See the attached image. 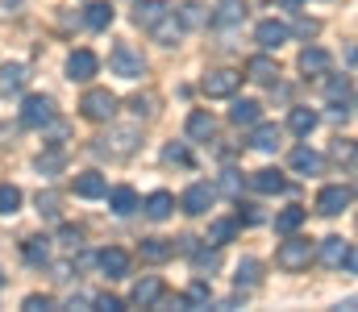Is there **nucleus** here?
I'll list each match as a JSON object with an SVG mask.
<instances>
[{
  "label": "nucleus",
  "instance_id": "6e6552de",
  "mask_svg": "<svg viewBox=\"0 0 358 312\" xmlns=\"http://www.w3.org/2000/svg\"><path fill=\"white\" fill-rule=\"evenodd\" d=\"M163 292H167V288H163V279H159V275H146V279H138V283H134L129 304H134V309H155V304L163 300Z\"/></svg>",
  "mask_w": 358,
  "mask_h": 312
},
{
  "label": "nucleus",
  "instance_id": "1a4fd4ad",
  "mask_svg": "<svg viewBox=\"0 0 358 312\" xmlns=\"http://www.w3.org/2000/svg\"><path fill=\"white\" fill-rule=\"evenodd\" d=\"M329 67H334L329 50H321V46H308V50H300V71H304L308 80H321V75H329Z\"/></svg>",
  "mask_w": 358,
  "mask_h": 312
},
{
  "label": "nucleus",
  "instance_id": "423d86ee",
  "mask_svg": "<svg viewBox=\"0 0 358 312\" xmlns=\"http://www.w3.org/2000/svg\"><path fill=\"white\" fill-rule=\"evenodd\" d=\"M80 112H84L88 121H108V117L117 112V96H113V92H104V88H92L88 96L80 101Z\"/></svg>",
  "mask_w": 358,
  "mask_h": 312
},
{
  "label": "nucleus",
  "instance_id": "de8ad7c7",
  "mask_svg": "<svg viewBox=\"0 0 358 312\" xmlns=\"http://www.w3.org/2000/svg\"><path fill=\"white\" fill-rule=\"evenodd\" d=\"M317 29H321V21H313V17H300V21H296V34H300V38H313Z\"/></svg>",
  "mask_w": 358,
  "mask_h": 312
},
{
  "label": "nucleus",
  "instance_id": "aec40b11",
  "mask_svg": "<svg viewBox=\"0 0 358 312\" xmlns=\"http://www.w3.org/2000/svg\"><path fill=\"white\" fill-rule=\"evenodd\" d=\"M29 84V67H21V63H4L0 67V92L8 96V92H21Z\"/></svg>",
  "mask_w": 358,
  "mask_h": 312
},
{
  "label": "nucleus",
  "instance_id": "e433bc0d",
  "mask_svg": "<svg viewBox=\"0 0 358 312\" xmlns=\"http://www.w3.org/2000/svg\"><path fill=\"white\" fill-rule=\"evenodd\" d=\"M21 208V188H13V184H0V216H13Z\"/></svg>",
  "mask_w": 358,
  "mask_h": 312
},
{
  "label": "nucleus",
  "instance_id": "4468645a",
  "mask_svg": "<svg viewBox=\"0 0 358 312\" xmlns=\"http://www.w3.org/2000/svg\"><path fill=\"white\" fill-rule=\"evenodd\" d=\"M255 38H259V46H263V50H279V46L292 38V29H287L283 21H259Z\"/></svg>",
  "mask_w": 358,
  "mask_h": 312
},
{
  "label": "nucleus",
  "instance_id": "f704fd0d",
  "mask_svg": "<svg viewBox=\"0 0 358 312\" xmlns=\"http://www.w3.org/2000/svg\"><path fill=\"white\" fill-rule=\"evenodd\" d=\"M234 233H238V221L225 216V221H213V225H208V237H204V242H208V246H225Z\"/></svg>",
  "mask_w": 358,
  "mask_h": 312
},
{
  "label": "nucleus",
  "instance_id": "412c9836",
  "mask_svg": "<svg viewBox=\"0 0 358 312\" xmlns=\"http://www.w3.org/2000/svg\"><path fill=\"white\" fill-rule=\"evenodd\" d=\"M246 80H255V84H267V88H275V80H279V67L271 63L267 54H259V59H250V63H246Z\"/></svg>",
  "mask_w": 358,
  "mask_h": 312
},
{
  "label": "nucleus",
  "instance_id": "a211bd4d",
  "mask_svg": "<svg viewBox=\"0 0 358 312\" xmlns=\"http://www.w3.org/2000/svg\"><path fill=\"white\" fill-rule=\"evenodd\" d=\"M250 188L263 192V196H279V192H287V179H283L275 167H267V171H255V175H250Z\"/></svg>",
  "mask_w": 358,
  "mask_h": 312
},
{
  "label": "nucleus",
  "instance_id": "393cba45",
  "mask_svg": "<svg viewBox=\"0 0 358 312\" xmlns=\"http://www.w3.org/2000/svg\"><path fill=\"white\" fill-rule=\"evenodd\" d=\"M21 254H25L29 267H46V262H50V242H46V237H25V242H21Z\"/></svg>",
  "mask_w": 358,
  "mask_h": 312
},
{
  "label": "nucleus",
  "instance_id": "2f4dec72",
  "mask_svg": "<svg viewBox=\"0 0 358 312\" xmlns=\"http://www.w3.org/2000/svg\"><path fill=\"white\" fill-rule=\"evenodd\" d=\"M179 21H183V29H200V25H208V8L196 4V0H187V4L179 8Z\"/></svg>",
  "mask_w": 358,
  "mask_h": 312
},
{
  "label": "nucleus",
  "instance_id": "8fccbe9b",
  "mask_svg": "<svg viewBox=\"0 0 358 312\" xmlns=\"http://www.w3.org/2000/svg\"><path fill=\"white\" fill-rule=\"evenodd\" d=\"M334 154H338V158H346V163L355 167V146H350V142H338V146H334Z\"/></svg>",
  "mask_w": 358,
  "mask_h": 312
},
{
  "label": "nucleus",
  "instance_id": "09e8293b",
  "mask_svg": "<svg viewBox=\"0 0 358 312\" xmlns=\"http://www.w3.org/2000/svg\"><path fill=\"white\" fill-rule=\"evenodd\" d=\"M38 208H42L46 216H59V196H50V192H46V196H38Z\"/></svg>",
  "mask_w": 358,
  "mask_h": 312
},
{
  "label": "nucleus",
  "instance_id": "37998d69",
  "mask_svg": "<svg viewBox=\"0 0 358 312\" xmlns=\"http://www.w3.org/2000/svg\"><path fill=\"white\" fill-rule=\"evenodd\" d=\"M221 267V254L217 250H200L196 254V271H217Z\"/></svg>",
  "mask_w": 358,
  "mask_h": 312
},
{
  "label": "nucleus",
  "instance_id": "20e7f679",
  "mask_svg": "<svg viewBox=\"0 0 358 312\" xmlns=\"http://www.w3.org/2000/svg\"><path fill=\"white\" fill-rule=\"evenodd\" d=\"M55 121V101L50 96H25L21 104V125L25 129H46Z\"/></svg>",
  "mask_w": 358,
  "mask_h": 312
},
{
  "label": "nucleus",
  "instance_id": "ea45409f",
  "mask_svg": "<svg viewBox=\"0 0 358 312\" xmlns=\"http://www.w3.org/2000/svg\"><path fill=\"white\" fill-rule=\"evenodd\" d=\"M242 188H246V179H242V171H221V192L225 196H242Z\"/></svg>",
  "mask_w": 358,
  "mask_h": 312
},
{
  "label": "nucleus",
  "instance_id": "79ce46f5",
  "mask_svg": "<svg viewBox=\"0 0 358 312\" xmlns=\"http://www.w3.org/2000/svg\"><path fill=\"white\" fill-rule=\"evenodd\" d=\"M163 158H167V163H179V167H192V154H187V146H179V142H171V146L163 150Z\"/></svg>",
  "mask_w": 358,
  "mask_h": 312
},
{
  "label": "nucleus",
  "instance_id": "2eb2a0df",
  "mask_svg": "<svg viewBox=\"0 0 358 312\" xmlns=\"http://www.w3.org/2000/svg\"><path fill=\"white\" fill-rule=\"evenodd\" d=\"M96 71H100V59H96L92 50H76V54L67 59V75H71V80H80V84H88Z\"/></svg>",
  "mask_w": 358,
  "mask_h": 312
},
{
  "label": "nucleus",
  "instance_id": "0eeeda50",
  "mask_svg": "<svg viewBox=\"0 0 358 312\" xmlns=\"http://www.w3.org/2000/svg\"><path fill=\"white\" fill-rule=\"evenodd\" d=\"M350 205H355V188H342V184H334V188H325L317 196V212L321 216H338V212H346Z\"/></svg>",
  "mask_w": 358,
  "mask_h": 312
},
{
  "label": "nucleus",
  "instance_id": "dca6fc26",
  "mask_svg": "<svg viewBox=\"0 0 358 312\" xmlns=\"http://www.w3.org/2000/svg\"><path fill=\"white\" fill-rule=\"evenodd\" d=\"M325 101L338 104V108H350V104H355V80H350V75H334V80L325 84Z\"/></svg>",
  "mask_w": 358,
  "mask_h": 312
},
{
  "label": "nucleus",
  "instance_id": "7ed1b4c3",
  "mask_svg": "<svg viewBox=\"0 0 358 312\" xmlns=\"http://www.w3.org/2000/svg\"><path fill=\"white\" fill-rule=\"evenodd\" d=\"M321 262L329 267V271H355V246L346 242V237H325L321 242Z\"/></svg>",
  "mask_w": 358,
  "mask_h": 312
},
{
  "label": "nucleus",
  "instance_id": "a18cd8bd",
  "mask_svg": "<svg viewBox=\"0 0 358 312\" xmlns=\"http://www.w3.org/2000/svg\"><path fill=\"white\" fill-rule=\"evenodd\" d=\"M129 108H134L138 117H150V112H155V96H150V92H146V96H134V101H129Z\"/></svg>",
  "mask_w": 358,
  "mask_h": 312
},
{
  "label": "nucleus",
  "instance_id": "bb28decb",
  "mask_svg": "<svg viewBox=\"0 0 358 312\" xmlns=\"http://www.w3.org/2000/svg\"><path fill=\"white\" fill-rule=\"evenodd\" d=\"M167 8H171V4H163V0H138V8H134V21H138L142 29H150V25H155V21L167 13Z\"/></svg>",
  "mask_w": 358,
  "mask_h": 312
},
{
  "label": "nucleus",
  "instance_id": "7c9ffc66",
  "mask_svg": "<svg viewBox=\"0 0 358 312\" xmlns=\"http://www.w3.org/2000/svg\"><path fill=\"white\" fill-rule=\"evenodd\" d=\"M113 17H117V13H113V4H104V0L84 8V21H88V29H108V25H113Z\"/></svg>",
  "mask_w": 358,
  "mask_h": 312
},
{
  "label": "nucleus",
  "instance_id": "a878e982",
  "mask_svg": "<svg viewBox=\"0 0 358 312\" xmlns=\"http://www.w3.org/2000/svg\"><path fill=\"white\" fill-rule=\"evenodd\" d=\"M104 192H108V184H104L100 171H84V175L76 179V196H84V200H96V196H104Z\"/></svg>",
  "mask_w": 358,
  "mask_h": 312
},
{
  "label": "nucleus",
  "instance_id": "c756f323",
  "mask_svg": "<svg viewBox=\"0 0 358 312\" xmlns=\"http://www.w3.org/2000/svg\"><path fill=\"white\" fill-rule=\"evenodd\" d=\"M142 208H146V216H150V221H167V216H171V208H176V196H171V192H155Z\"/></svg>",
  "mask_w": 358,
  "mask_h": 312
},
{
  "label": "nucleus",
  "instance_id": "c85d7f7f",
  "mask_svg": "<svg viewBox=\"0 0 358 312\" xmlns=\"http://www.w3.org/2000/svg\"><path fill=\"white\" fill-rule=\"evenodd\" d=\"M229 121H234V125H255V121H263V104L259 101H234Z\"/></svg>",
  "mask_w": 358,
  "mask_h": 312
},
{
  "label": "nucleus",
  "instance_id": "f3484780",
  "mask_svg": "<svg viewBox=\"0 0 358 312\" xmlns=\"http://www.w3.org/2000/svg\"><path fill=\"white\" fill-rule=\"evenodd\" d=\"M100 271H104L108 279H125V271H129V254H125V250H117V246L100 250Z\"/></svg>",
  "mask_w": 358,
  "mask_h": 312
},
{
  "label": "nucleus",
  "instance_id": "72a5a7b5",
  "mask_svg": "<svg viewBox=\"0 0 358 312\" xmlns=\"http://www.w3.org/2000/svg\"><path fill=\"white\" fill-rule=\"evenodd\" d=\"M108 208H113L117 216H129V212L138 208V192H134V188H117V192L108 196Z\"/></svg>",
  "mask_w": 358,
  "mask_h": 312
},
{
  "label": "nucleus",
  "instance_id": "c03bdc74",
  "mask_svg": "<svg viewBox=\"0 0 358 312\" xmlns=\"http://www.w3.org/2000/svg\"><path fill=\"white\" fill-rule=\"evenodd\" d=\"M92 304H96L100 312H121V309H125V304H121L117 296H108V292H104V296H92Z\"/></svg>",
  "mask_w": 358,
  "mask_h": 312
},
{
  "label": "nucleus",
  "instance_id": "4be33fe9",
  "mask_svg": "<svg viewBox=\"0 0 358 312\" xmlns=\"http://www.w3.org/2000/svg\"><path fill=\"white\" fill-rule=\"evenodd\" d=\"M279 142H283V129H279V125H259V121H255V133H250V146H255V150L271 154V150H279Z\"/></svg>",
  "mask_w": 358,
  "mask_h": 312
},
{
  "label": "nucleus",
  "instance_id": "3c124183",
  "mask_svg": "<svg viewBox=\"0 0 358 312\" xmlns=\"http://www.w3.org/2000/svg\"><path fill=\"white\" fill-rule=\"evenodd\" d=\"M279 4H287V8H296V4H300V0H279Z\"/></svg>",
  "mask_w": 358,
  "mask_h": 312
},
{
  "label": "nucleus",
  "instance_id": "39448f33",
  "mask_svg": "<svg viewBox=\"0 0 358 312\" xmlns=\"http://www.w3.org/2000/svg\"><path fill=\"white\" fill-rule=\"evenodd\" d=\"M238 88H242V75H238V71H225V67H221V71H208V75L200 80V92H204V96H217V101H221V96H234Z\"/></svg>",
  "mask_w": 358,
  "mask_h": 312
},
{
  "label": "nucleus",
  "instance_id": "9b49d317",
  "mask_svg": "<svg viewBox=\"0 0 358 312\" xmlns=\"http://www.w3.org/2000/svg\"><path fill=\"white\" fill-rule=\"evenodd\" d=\"M150 38H155V42H163V46H176L179 38H183V21L176 17V8H167V13L150 25Z\"/></svg>",
  "mask_w": 358,
  "mask_h": 312
},
{
  "label": "nucleus",
  "instance_id": "49530a36",
  "mask_svg": "<svg viewBox=\"0 0 358 312\" xmlns=\"http://www.w3.org/2000/svg\"><path fill=\"white\" fill-rule=\"evenodd\" d=\"M46 309H55L50 296H25V312H46Z\"/></svg>",
  "mask_w": 358,
  "mask_h": 312
},
{
  "label": "nucleus",
  "instance_id": "5701e85b",
  "mask_svg": "<svg viewBox=\"0 0 358 312\" xmlns=\"http://www.w3.org/2000/svg\"><path fill=\"white\" fill-rule=\"evenodd\" d=\"M321 154L317 150H308V146H296L292 150V171H300V175H321Z\"/></svg>",
  "mask_w": 358,
  "mask_h": 312
},
{
  "label": "nucleus",
  "instance_id": "473e14b6",
  "mask_svg": "<svg viewBox=\"0 0 358 312\" xmlns=\"http://www.w3.org/2000/svg\"><path fill=\"white\" fill-rule=\"evenodd\" d=\"M304 216H308V212H304V208H283V212H279V216H275V233H296V229H300V225H304Z\"/></svg>",
  "mask_w": 358,
  "mask_h": 312
},
{
  "label": "nucleus",
  "instance_id": "9d476101",
  "mask_svg": "<svg viewBox=\"0 0 358 312\" xmlns=\"http://www.w3.org/2000/svg\"><path fill=\"white\" fill-rule=\"evenodd\" d=\"M108 146H100V150H108V154H117V158H125V154H134L138 150V142H142V133L134 129V125H125V129H113L108 138H104Z\"/></svg>",
  "mask_w": 358,
  "mask_h": 312
},
{
  "label": "nucleus",
  "instance_id": "cd10ccee",
  "mask_svg": "<svg viewBox=\"0 0 358 312\" xmlns=\"http://www.w3.org/2000/svg\"><path fill=\"white\" fill-rule=\"evenodd\" d=\"M176 254V242H167V237H146L142 242V258L146 262H167Z\"/></svg>",
  "mask_w": 358,
  "mask_h": 312
},
{
  "label": "nucleus",
  "instance_id": "f8f14e48",
  "mask_svg": "<svg viewBox=\"0 0 358 312\" xmlns=\"http://www.w3.org/2000/svg\"><path fill=\"white\" fill-rule=\"evenodd\" d=\"M217 200V188H208V184H192L187 192H183V212L187 216H200V212H208Z\"/></svg>",
  "mask_w": 358,
  "mask_h": 312
},
{
  "label": "nucleus",
  "instance_id": "b1692460",
  "mask_svg": "<svg viewBox=\"0 0 358 312\" xmlns=\"http://www.w3.org/2000/svg\"><path fill=\"white\" fill-rule=\"evenodd\" d=\"M317 125H321V117H317L313 108H292V117H287V129H292L296 138H308Z\"/></svg>",
  "mask_w": 358,
  "mask_h": 312
},
{
  "label": "nucleus",
  "instance_id": "603ef678",
  "mask_svg": "<svg viewBox=\"0 0 358 312\" xmlns=\"http://www.w3.org/2000/svg\"><path fill=\"white\" fill-rule=\"evenodd\" d=\"M0 288H4V271H0Z\"/></svg>",
  "mask_w": 358,
  "mask_h": 312
},
{
  "label": "nucleus",
  "instance_id": "f03ea898",
  "mask_svg": "<svg viewBox=\"0 0 358 312\" xmlns=\"http://www.w3.org/2000/svg\"><path fill=\"white\" fill-rule=\"evenodd\" d=\"M108 71H113V75H121V80H138V75L146 71V59H142L129 42H117V46H113V54H108Z\"/></svg>",
  "mask_w": 358,
  "mask_h": 312
},
{
  "label": "nucleus",
  "instance_id": "c9c22d12",
  "mask_svg": "<svg viewBox=\"0 0 358 312\" xmlns=\"http://www.w3.org/2000/svg\"><path fill=\"white\" fill-rule=\"evenodd\" d=\"M183 304H187V309H208V304H213V288H208L204 279H196V283L187 288V296H183Z\"/></svg>",
  "mask_w": 358,
  "mask_h": 312
},
{
  "label": "nucleus",
  "instance_id": "58836bf2",
  "mask_svg": "<svg viewBox=\"0 0 358 312\" xmlns=\"http://www.w3.org/2000/svg\"><path fill=\"white\" fill-rule=\"evenodd\" d=\"M259 271H263V267H259L255 258H246V262H238V275H234V283H238V288H255V283H259Z\"/></svg>",
  "mask_w": 358,
  "mask_h": 312
},
{
  "label": "nucleus",
  "instance_id": "f257e3e1",
  "mask_svg": "<svg viewBox=\"0 0 358 312\" xmlns=\"http://www.w3.org/2000/svg\"><path fill=\"white\" fill-rule=\"evenodd\" d=\"M313 242L308 237H287L279 250H275V267L279 271H287V275H296V271H308V262H313Z\"/></svg>",
  "mask_w": 358,
  "mask_h": 312
},
{
  "label": "nucleus",
  "instance_id": "4c0bfd02",
  "mask_svg": "<svg viewBox=\"0 0 358 312\" xmlns=\"http://www.w3.org/2000/svg\"><path fill=\"white\" fill-rule=\"evenodd\" d=\"M63 163H67V158H63V150H59V146H55V150H46V154H38V171H42V175H59V171H63Z\"/></svg>",
  "mask_w": 358,
  "mask_h": 312
},
{
  "label": "nucleus",
  "instance_id": "6ab92c4d",
  "mask_svg": "<svg viewBox=\"0 0 358 312\" xmlns=\"http://www.w3.org/2000/svg\"><path fill=\"white\" fill-rule=\"evenodd\" d=\"M213 133H217V121H213V112L196 108V112L187 117V138H192V142H208Z\"/></svg>",
  "mask_w": 358,
  "mask_h": 312
},
{
  "label": "nucleus",
  "instance_id": "ddd939ff",
  "mask_svg": "<svg viewBox=\"0 0 358 312\" xmlns=\"http://www.w3.org/2000/svg\"><path fill=\"white\" fill-rule=\"evenodd\" d=\"M242 21H246V4H238V0H221L217 13H208V25H217V29H234Z\"/></svg>",
  "mask_w": 358,
  "mask_h": 312
},
{
  "label": "nucleus",
  "instance_id": "a19ab883",
  "mask_svg": "<svg viewBox=\"0 0 358 312\" xmlns=\"http://www.w3.org/2000/svg\"><path fill=\"white\" fill-rule=\"evenodd\" d=\"M59 242H63L67 250H80V246H84V229H76V225H63V229H59Z\"/></svg>",
  "mask_w": 358,
  "mask_h": 312
}]
</instances>
